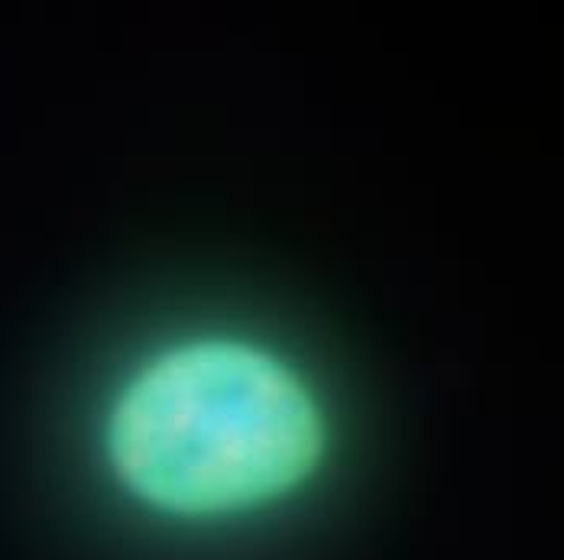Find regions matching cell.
<instances>
[{
  "instance_id": "6da1fadb",
  "label": "cell",
  "mask_w": 564,
  "mask_h": 560,
  "mask_svg": "<svg viewBox=\"0 0 564 560\" xmlns=\"http://www.w3.org/2000/svg\"><path fill=\"white\" fill-rule=\"evenodd\" d=\"M325 418L276 353L205 337L150 360L117 395V483L172 518H225L280 503L318 470Z\"/></svg>"
}]
</instances>
